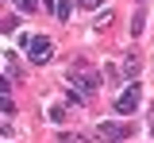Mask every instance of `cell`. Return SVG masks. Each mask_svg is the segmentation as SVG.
Instances as JSON below:
<instances>
[{
  "label": "cell",
  "mask_w": 154,
  "mask_h": 143,
  "mask_svg": "<svg viewBox=\"0 0 154 143\" xmlns=\"http://www.w3.org/2000/svg\"><path fill=\"white\" fill-rule=\"evenodd\" d=\"M66 85L73 89L81 101H89L96 89H100V74H96V70H93V66H89L85 58H77L73 66H69V74H66Z\"/></svg>",
  "instance_id": "cell-1"
},
{
  "label": "cell",
  "mask_w": 154,
  "mask_h": 143,
  "mask_svg": "<svg viewBox=\"0 0 154 143\" xmlns=\"http://www.w3.org/2000/svg\"><path fill=\"white\" fill-rule=\"evenodd\" d=\"M100 143H123V139H131V124H112V120H104V124H96V132H93Z\"/></svg>",
  "instance_id": "cell-2"
},
{
  "label": "cell",
  "mask_w": 154,
  "mask_h": 143,
  "mask_svg": "<svg viewBox=\"0 0 154 143\" xmlns=\"http://www.w3.org/2000/svg\"><path fill=\"white\" fill-rule=\"evenodd\" d=\"M139 101H143V89H139V85H123V93H119V97H116V112H119V116H131L135 108H139Z\"/></svg>",
  "instance_id": "cell-3"
},
{
  "label": "cell",
  "mask_w": 154,
  "mask_h": 143,
  "mask_svg": "<svg viewBox=\"0 0 154 143\" xmlns=\"http://www.w3.org/2000/svg\"><path fill=\"white\" fill-rule=\"evenodd\" d=\"M50 50H54V46H50V39H46V35L27 39V54H31V62H35V66H46V62H50Z\"/></svg>",
  "instance_id": "cell-4"
},
{
  "label": "cell",
  "mask_w": 154,
  "mask_h": 143,
  "mask_svg": "<svg viewBox=\"0 0 154 143\" xmlns=\"http://www.w3.org/2000/svg\"><path fill=\"white\" fill-rule=\"evenodd\" d=\"M143 31H146V12L139 8V12H135V20H131V35H135V39H139Z\"/></svg>",
  "instance_id": "cell-5"
},
{
  "label": "cell",
  "mask_w": 154,
  "mask_h": 143,
  "mask_svg": "<svg viewBox=\"0 0 154 143\" xmlns=\"http://www.w3.org/2000/svg\"><path fill=\"white\" fill-rule=\"evenodd\" d=\"M69 12H73V4H69V0H58V4H54V16H58L62 23L69 20Z\"/></svg>",
  "instance_id": "cell-6"
},
{
  "label": "cell",
  "mask_w": 154,
  "mask_h": 143,
  "mask_svg": "<svg viewBox=\"0 0 154 143\" xmlns=\"http://www.w3.org/2000/svg\"><path fill=\"white\" fill-rule=\"evenodd\" d=\"M139 66H143V62H139V54H131V58L123 62V74H127V78H135V74H139Z\"/></svg>",
  "instance_id": "cell-7"
},
{
  "label": "cell",
  "mask_w": 154,
  "mask_h": 143,
  "mask_svg": "<svg viewBox=\"0 0 154 143\" xmlns=\"http://www.w3.org/2000/svg\"><path fill=\"white\" fill-rule=\"evenodd\" d=\"M58 143H93V139H85V135H77V132H62Z\"/></svg>",
  "instance_id": "cell-8"
},
{
  "label": "cell",
  "mask_w": 154,
  "mask_h": 143,
  "mask_svg": "<svg viewBox=\"0 0 154 143\" xmlns=\"http://www.w3.org/2000/svg\"><path fill=\"white\" fill-rule=\"evenodd\" d=\"M8 78H19V58H16V50H8Z\"/></svg>",
  "instance_id": "cell-9"
},
{
  "label": "cell",
  "mask_w": 154,
  "mask_h": 143,
  "mask_svg": "<svg viewBox=\"0 0 154 143\" xmlns=\"http://www.w3.org/2000/svg\"><path fill=\"white\" fill-rule=\"evenodd\" d=\"M16 27H19L16 16H4V20H0V31H16Z\"/></svg>",
  "instance_id": "cell-10"
},
{
  "label": "cell",
  "mask_w": 154,
  "mask_h": 143,
  "mask_svg": "<svg viewBox=\"0 0 154 143\" xmlns=\"http://www.w3.org/2000/svg\"><path fill=\"white\" fill-rule=\"evenodd\" d=\"M50 120H66V104H54L50 108Z\"/></svg>",
  "instance_id": "cell-11"
},
{
  "label": "cell",
  "mask_w": 154,
  "mask_h": 143,
  "mask_svg": "<svg viewBox=\"0 0 154 143\" xmlns=\"http://www.w3.org/2000/svg\"><path fill=\"white\" fill-rule=\"evenodd\" d=\"M100 4H104V0H77V8H89V12H93V8H100Z\"/></svg>",
  "instance_id": "cell-12"
},
{
  "label": "cell",
  "mask_w": 154,
  "mask_h": 143,
  "mask_svg": "<svg viewBox=\"0 0 154 143\" xmlns=\"http://www.w3.org/2000/svg\"><path fill=\"white\" fill-rule=\"evenodd\" d=\"M16 4L23 8V12H35V8H38V0H16Z\"/></svg>",
  "instance_id": "cell-13"
}]
</instances>
